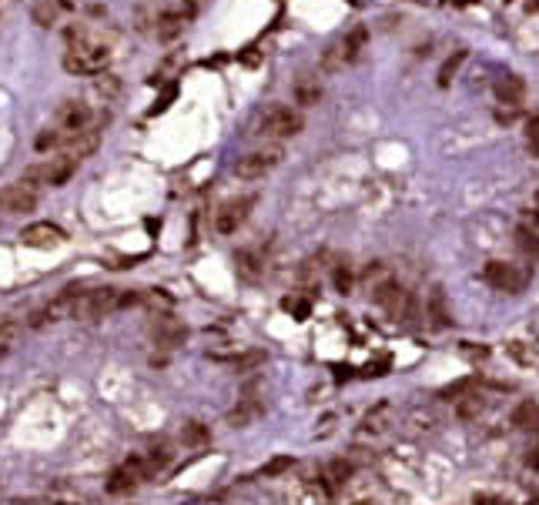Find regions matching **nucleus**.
Masks as SVG:
<instances>
[{"label":"nucleus","instance_id":"1","mask_svg":"<svg viewBox=\"0 0 539 505\" xmlns=\"http://www.w3.org/2000/svg\"><path fill=\"white\" fill-rule=\"evenodd\" d=\"M67 44H71V51L64 54V67L71 74H101L108 67V60H111V47L94 40L84 27H71Z\"/></svg>","mask_w":539,"mask_h":505},{"label":"nucleus","instance_id":"2","mask_svg":"<svg viewBox=\"0 0 539 505\" xmlns=\"http://www.w3.org/2000/svg\"><path fill=\"white\" fill-rule=\"evenodd\" d=\"M121 301V291L117 288H94V291H80L74 301V311L71 318H80V321H97L104 315H111Z\"/></svg>","mask_w":539,"mask_h":505},{"label":"nucleus","instance_id":"3","mask_svg":"<svg viewBox=\"0 0 539 505\" xmlns=\"http://www.w3.org/2000/svg\"><path fill=\"white\" fill-rule=\"evenodd\" d=\"M305 128V117L295 111V108H285V104H275L262 114V124H258V134L262 137H295V134Z\"/></svg>","mask_w":539,"mask_h":505},{"label":"nucleus","instance_id":"4","mask_svg":"<svg viewBox=\"0 0 539 505\" xmlns=\"http://www.w3.org/2000/svg\"><path fill=\"white\" fill-rule=\"evenodd\" d=\"M372 298H375V305H379V308H385L392 318H405V315H412V301H409L405 288L395 278L379 281V284L372 288Z\"/></svg>","mask_w":539,"mask_h":505},{"label":"nucleus","instance_id":"5","mask_svg":"<svg viewBox=\"0 0 539 505\" xmlns=\"http://www.w3.org/2000/svg\"><path fill=\"white\" fill-rule=\"evenodd\" d=\"M282 161V148H262V151H251L245 157L234 161V174L241 181H255V178H265L275 164Z\"/></svg>","mask_w":539,"mask_h":505},{"label":"nucleus","instance_id":"6","mask_svg":"<svg viewBox=\"0 0 539 505\" xmlns=\"http://www.w3.org/2000/svg\"><path fill=\"white\" fill-rule=\"evenodd\" d=\"M482 278H486L489 288L506 291V295H520L522 284H526V275H522L516 264H506V262H486V268H482Z\"/></svg>","mask_w":539,"mask_h":505},{"label":"nucleus","instance_id":"7","mask_svg":"<svg viewBox=\"0 0 539 505\" xmlns=\"http://www.w3.org/2000/svg\"><path fill=\"white\" fill-rule=\"evenodd\" d=\"M34 207H37V187H34V181H27V178L0 191V211L3 214H27Z\"/></svg>","mask_w":539,"mask_h":505},{"label":"nucleus","instance_id":"8","mask_svg":"<svg viewBox=\"0 0 539 505\" xmlns=\"http://www.w3.org/2000/svg\"><path fill=\"white\" fill-rule=\"evenodd\" d=\"M74 171H77V161H71V157L58 154V157H51L47 164H40V168H31V171H27V181H40V185L60 187V185H67V181L74 178Z\"/></svg>","mask_w":539,"mask_h":505},{"label":"nucleus","instance_id":"9","mask_svg":"<svg viewBox=\"0 0 539 505\" xmlns=\"http://www.w3.org/2000/svg\"><path fill=\"white\" fill-rule=\"evenodd\" d=\"M97 144H101V124H87V128H80V131L64 134V141H60V151H64V157H71V161H80V157L94 154Z\"/></svg>","mask_w":539,"mask_h":505},{"label":"nucleus","instance_id":"10","mask_svg":"<svg viewBox=\"0 0 539 505\" xmlns=\"http://www.w3.org/2000/svg\"><path fill=\"white\" fill-rule=\"evenodd\" d=\"M251 205H255V198H231V201H225V205L218 207V214H214V228L221 234H234L238 228L245 225Z\"/></svg>","mask_w":539,"mask_h":505},{"label":"nucleus","instance_id":"11","mask_svg":"<svg viewBox=\"0 0 539 505\" xmlns=\"http://www.w3.org/2000/svg\"><path fill=\"white\" fill-rule=\"evenodd\" d=\"M151 335H154V345H157V348L174 352V348H181V345H185L188 328H185L178 318H171V315H157V321L151 325Z\"/></svg>","mask_w":539,"mask_h":505},{"label":"nucleus","instance_id":"12","mask_svg":"<svg viewBox=\"0 0 539 505\" xmlns=\"http://www.w3.org/2000/svg\"><path fill=\"white\" fill-rule=\"evenodd\" d=\"M20 241L27 248H60L67 241V234L58 225H51V221H37V225H27L20 231Z\"/></svg>","mask_w":539,"mask_h":505},{"label":"nucleus","instance_id":"13","mask_svg":"<svg viewBox=\"0 0 539 505\" xmlns=\"http://www.w3.org/2000/svg\"><path fill=\"white\" fill-rule=\"evenodd\" d=\"M262 412H265L262 398H258L255 392H248V395H241V398H238V405L228 412V425H231V429H248L251 422H258V418H262Z\"/></svg>","mask_w":539,"mask_h":505},{"label":"nucleus","instance_id":"14","mask_svg":"<svg viewBox=\"0 0 539 505\" xmlns=\"http://www.w3.org/2000/svg\"><path fill=\"white\" fill-rule=\"evenodd\" d=\"M58 124L64 134L71 131H80V128H87L91 124V108L84 104V101H64L58 108Z\"/></svg>","mask_w":539,"mask_h":505},{"label":"nucleus","instance_id":"15","mask_svg":"<svg viewBox=\"0 0 539 505\" xmlns=\"http://www.w3.org/2000/svg\"><path fill=\"white\" fill-rule=\"evenodd\" d=\"M137 482H144V472H141V462L131 459L128 465H121L111 472V479H108V492L111 495H124V492H131Z\"/></svg>","mask_w":539,"mask_h":505},{"label":"nucleus","instance_id":"16","mask_svg":"<svg viewBox=\"0 0 539 505\" xmlns=\"http://www.w3.org/2000/svg\"><path fill=\"white\" fill-rule=\"evenodd\" d=\"M137 462H141V472H144V479H154V475H161L164 468L171 465V449H168V442H154L151 449L144 452Z\"/></svg>","mask_w":539,"mask_h":505},{"label":"nucleus","instance_id":"17","mask_svg":"<svg viewBox=\"0 0 539 505\" xmlns=\"http://www.w3.org/2000/svg\"><path fill=\"white\" fill-rule=\"evenodd\" d=\"M496 97H499V104H522V97H526V80H522L520 74H506L496 80Z\"/></svg>","mask_w":539,"mask_h":505},{"label":"nucleus","instance_id":"18","mask_svg":"<svg viewBox=\"0 0 539 505\" xmlns=\"http://www.w3.org/2000/svg\"><path fill=\"white\" fill-rule=\"evenodd\" d=\"M185 20H188V14H178V10H164L161 17H157V40H174L181 31H185Z\"/></svg>","mask_w":539,"mask_h":505},{"label":"nucleus","instance_id":"19","mask_svg":"<svg viewBox=\"0 0 539 505\" xmlns=\"http://www.w3.org/2000/svg\"><path fill=\"white\" fill-rule=\"evenodd\" d=\"M366 40H368V31H366V27H355V31H352V34H348L342 44H335V47H339V57H342V64L355 60V57H359V51L366 47Z\"/></svg>","mask_w":539,"mask_h":505},{"label":"nucleus","instance_id":"20","mask_svg":"<svg viewBox=\"0 0 539 505\" xmlns=\"http://www.w3.org/2000/svg\"><path fill=\"white\" fill-rule=\"evenodd\" d=\"M234 264H238V275H241L245 281H258L262 275H265V264H262V258H258L255 251H238Z\"/></svg>","mask_w":539,"mask_h":505},{"label":"nucleus","instance_id":"21","mask_svg":"<svg viewBox=\"0 0 539 505\" xmlns=\"http://www.w3.org/2000/svg\"><path fill=\"white\" fill-rule=\"evenodd\" d=\"M208 442H212V431H208V425H201V422H188L181 429V445L185 449H205Z\"/></svg>","mask_w":539,"mask_h":505},{"label":"nucleus","instance_id":"22","mask_svg":"<svg viewBox=\"0 0 539 505\" xmlns=\"http://www.w3.org/2000/svg\"><path fill=\"white\" fill-rule=\"evenodd\" d=\"M429 318H432L436 328H445V325H449V308H445L443 288H432V291H429Z\"/></svg>","mask_w":539,"mask_h":505},{"label":"nucleus","instance_id":"23","mask_svg":"<svg viewBox=\"0 0 539 505\" xmlns=\"http://www.w3.org/2000/svg\"><path fill=\"white\" fill-rule=\"evenodd\" d=\"M513 425H516V429H533V425H539V405L536 402H522L520 409L513 412Z\"/></svg>","mask_w":539,"mask_h":505},{"label":"nucleus","instance_id":"24","mask_svg":"<svg viewBox=\"0 0 539 505\" xmlns=\"http://www.w3.org/2000/svg\"><path fill=\"white\" fill-rule=\"evenodd\" d=\"M265 352H258V348H255V352H241V355H234L231 358V368H234V372H255V368H262V365H265Z\"/></svg>","mask_w":539,"mask_h":505},{"label":"nucleus","instance_id":"25","mask_svg":"<svg viewBox=\"0 0 539 505\" xmlns=\"http://www.w3.org/2000/svg\"><path fill=\"white\" fill-rule=\"evenodd\" d=\"M17 335H20L17 321H0V358L10 355V348L17 345Z\"/></svg>","mask_w":539,"mask_h":505},{"label":"nucleus","instance_id":"26","mask_svg":"<svg viewBox=\"0 0 539 505\" xmlns=\"http://www.w3.org/2000/svg\"><path fill=\"white\" fill-rule=\"evenodd\" d=\"M516 248H520L522 255H529V258H539V238L526 225L516 228Z\"/></svg>","mask_w":539,"mask_h":505},{"label":"nucleus","instance_id":"27","mask_svg":"<svg viewBox=\"0 0 539 505\" xmlns=\"http://www.w3.org/2000/svg\"><path fill=\"white\" fill-rule=\"evenodd\" d=\"M295 97H298V104H318V97H322V87H318V84H311V80H298V87H295Z\"/></svg>","mask_w":539,"mask_h":505},{"label":"nucleus","instance_id":"28","mask_svg":"<svg viewBox=\"0 0 539 505\" xmlns=\"http://www.w3.org/2000/svg\"><path fill=\"white\" fill-rule=\"evenodd\" d=\"M291 465H295V459H291V455H278V459H271L268 465L262 468V475H265V479H275V475H282V472H289Z\"/></svg>","mask_w":539,"mask_h":505},{"label":"nucleus","instance_id":"29","mask_svg":"<svg viewBox=\"0 0 539 505\" xmlns=\"http://www.w3.org/2000/svg\"><path fill=\"white\" fill-rule=\"evenodd\" d=\"M60 141H64V131H40L37 134V141H34V148L37 151H54V148H60Z\"/></svg>","mask_w":539,"mask_h":505},{"label":"nucleus","instance_id":"30","mask_svg":"<svg viewBox=\"0 0 539 505\" xmlns=\"http://www.w3.org/2000/svg\"><path fill=\"white\" fill-rule=\"evenodd\" d=\"M34 20H37L40 27H51V24L58 20V7H54L51 0H44V3H37V7H34Z\"/></svg>","mask_w":539,"mask_h":505},{"label":"nucleus","instance_id":"31","mask_svg":"<svg viewBox=\"0 0 539 505\" xmlns=\"http://www.w3.org/2000/svg\"><path fill=\"white\" fill-rule=\"evenodd\" d=\"M462 60H465V51H456V54L449 57V60H445L443 64V71H439V84H449V80H452V74H456V71H459V64Z\"/></svg>","mask_w":539,"mask_h":505},{"label":"nucleus","instance_id":"32","mask_svg":"<svg viewBox=\"0 0 539 505\" xmlns=\"http://www.w3.org/2000/svg\"><path fill=\"white\" fill-rule=\"evenodd\" d=\"M332 284H335V291H342V295L352 291V271H348L345 264H335V271H332Z\"/></svg>","mask_w":539,"mask_h":505},{"label":"nucleus","instance_id":"33","mask_svg":"<svg viewBox=\"0 0 539 505\" xmlns=\"http://www.w3.org/2000/svg\"><path fill=\"white\" fill-rule=\"evenodd\" d=\"M479 412H482V402L476 398V395H469V402H462V405H459L462 418H472V415H479Z\"/></svg>","mask_w":539,"mask_h":505},{"label":"nucleus","instance_id":"34","mask_svg":"<svg viewBox=\"0 0 539 505\" xmlns=\"http://www.w3.org/2000/svg\"><path fill=\"white\" fill-rule=\"evenodd\" d=\"M328 475H332L335 482H345L348 475H352V465H348V462H332V465H328Z\"/></svg>","mask_w":539,"mask_h":505},{"label":"nucleus","instance_id":"35","mask_svg":"<svg viewBox=\"0 0 539 505\" xmlns=\"http://www.w3.org/2000/svg\"><path fill=\"white\" fill-rule=\"evenodd\" d=\"M526 137H529V148H533V154L539 157V117H533V121H529V128H526Z\"/></svg>","mask_w":539,"mask_h":505},{"label":"nucleus","instance_id":"36","mask_svg":"<svg viewBox=\"0 0 539 505\" xmlns=\"http://www.w3.org/2000/svg\"><path fill=\"white\" fill-rule=\"evenodd\" d=\"M469 388H472V382H469V378H465V382H456V385H449V388H445V398H456V395H462V392H469Z\"/></svg>","mask_w":539,"mask_h":505},{"label":"nucleus","instance_id":"37","mask_svg":"<svg viewBox=\"0 0 539 505\" xmlns=\"http://www.w3.org/2000/svg\"><path fill=\"white\" fill-rule=\"evenodd\" d=\"M285 308H289V311H295V315H298V318H308V301H285Z\"/></svg>","mask_w":539,"mask_h":505},{"label":"nucleus","instance_id":"38","mask_svg":"<svg viewBox=\"0 0 539 505\" xmlns=\"http://www.w3.org/2000/svg\"><path fill=\"white\" fill-rule=\"evenodd\" d=\"M522 225H526L539 238V214H536V211H533V214H526V218H522Z\"/></svg>","mask_w":539,"mask_h":505},{"label":"nucleus","instance_id":"39","mask_svg":"<svg viewBox=\"0 0 539 505\" xmlns=\"http://www.w3.org/2000/svg\"><path fill=\"white\" fill-rule=\"evenodd\" d=\"M449 3H476V0H449Z\"/></svg>","mask_w":539,"mask_h":505},{"label":"nucleus","instance_id":"40","mask_svg":"<svg viewBox=\"0 0 539 505\" xmlns=\"http://www.w3.org/2000/svg\"><path fill=\"white\" fill-rule=\"evenodd\" d=\"M536 205H539V191H536Z\"/></svg>","mask_w":539,"mask_h":505}]
</instances>
